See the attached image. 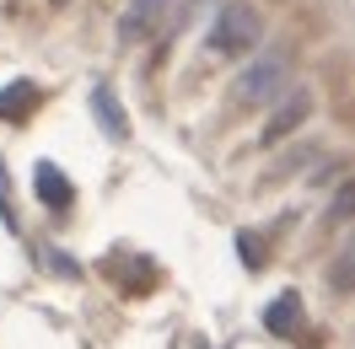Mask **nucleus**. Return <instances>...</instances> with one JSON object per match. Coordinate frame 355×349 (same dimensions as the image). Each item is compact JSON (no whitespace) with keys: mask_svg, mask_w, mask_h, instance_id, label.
I'll return each mask as SVG.
<instances>
[{"mask_svg":"<svg viewBox=\"0 0 355 349\" xmlns=\"http://www.w3.org/2000/svg\"><path fill=\"white\" fill-rule=\"evenodd\" d=\"M291 91V54L286 48H269V54H248V65L232 81V97L243 108H269Z\"/></svg>","mask_w":355,"mask_h":349,"instance_id":"nucleus-2","label":"nucleus"},{"mask_svg":"<svg viewBox=\"0 0 355 349\" xmlns=\"http://www.w3.org/2000/svg\"><path fill=\"white\" fill-rule=\"evenodd\" d=\"M237 247H243V258H248V269H259V263H264V247H259V237H237Z\"/></svg>","mask_w":355,"mask_h":349,"instance_id":"nucleus-12","label":"nucleus"},{"mask_svg":"<svg viewBox=\"0 0 355 349\" xmlns=\"http://www.w3.org/2000/svg\"><path fill=\"white\" fill-rule=\"evenodd\" d=\"M205 6H216V0H167V17H162V33L173 38V33H183V27L200 17Z\"/></svg>","mask_w":355,"mask_h":349,"instance_id":"nucleus-9","label":"nucleus"},{"mask_svg":"<svg viewBox=\"0 0 355 349\" xmlns=\"http://www.w3.org/2000/svg\"><path fill=\"white\" fill-rule=\"evenodd\" d=\"M38 102V87L33 81H11V87L0 91V118H27Z\"/></svg>","mask_w":355,"mask_h":349,"instance_id":"nucleus-8","label":"nucleus"},{"mask_svg":"<svg viewBox=\"0 0 355 349\" xmlns=\"http://www.w3.org/2000/svg\"><path fill=\"white\" fill-rule=\"evenodd\" d=\"M264 328L280 333V339H291V333L302 328V301H296V290H280V296L264 306Z\"/></svg>","mask_w":355,"mask_h":349,"instance_id":"nucleus-6","label":"nucleus"},{"mask_svg":"<svg viewBox=\"0 0 355 349\" xmlns=\"http://www.w3.org/2000/svg\"><path fill=\"white\" fill-rule=\"evenodd\" d=\"M259 44H264V11L253 0H221L205 33V48L216 60H248L259 54Z\"/></svg>","mask_w":355,"mask_h":349,"instance_id":"nucleus-1","label":"nucleus"},{"mask_svg":"<svg viewBox=\"0 0 355 349\" xmlns=\"http://www.w3.org/2000/svg\"><path fill=\"white\" fill-rule=\"evenodd\" d=\"M312 108H318V102H312V91H307V87H291L280 102H269V118H264L259 145H280V140H291V134L312 118Z\"/></svg>","mask_w":355,"mask_h":349,"instance_id":"nucleus-3","label":"nucleus"},{"mask_svg":"<svg viewBox=\"0 0 355 349\" xmlns=\"http://www.w3.org/2000/svg\"><path fill=\"white\" fill-rule=\"evenodd\" d=\"M162 17H167V0H130L119 11V44L135 48V44H146V38H156Z\"/></svg>","mask_w":355,"mask_h":349,"instance_id":"nucleus-4","label":"nucleus"},{"mask_svg":"<svg viewBox=\"0 0 355 349\" xmlns=\"http://www.w3.org/2000/svg\"><path fill=\"white\" fill-rule=\"evenodd\" d=\"M92 113L103 118V129H108L113 140H124V134H130V118H124V108H119V97H113L108 81H97V87H92Z\"/></svg>","mask_w":355,"mask_h":349,"instance_id":"nucleus-7","label":"nucleus"},{"mask_svg":"<svg viewBox=\"0 0 355 349\" xmlns=\"http://www.w3.org/2000/svg\"><path fill=\"white\" fill-rule=\"evenodd\" d=\"M350 269H355V253H350V247H339V253H334V269H329L334 296H350Z\"/></svg>","mask_w":355,"mask_h":349,"instance_id":"nucleus-10","label":"nucleus"},{"mask_svg":"<svg viewBox=\"0 0 355 349\" xmlns=\"http://www.w3.org/2000/svg\"><path fill=\"white\" fill-rule=\"evenodd\" d=\"M350 210H355V183H339V188H334V199H329V226H345V220H350Z\"/></svg>","mask_w":355,"mask_h":349,"instance_id":"nucleus-11","label":"nucleus"},{"mask_svg":"<svg viewBox=\"0 0 355 349\" xmlns=\"http://www.w3.org/2000/svg\"><path fill=\"white\" fill-rule=\"evenodd\" d=\"M33 188H38V199H44L49 210H70V177L54 167V161H38V172H33Z\"/></svg>","mask_w":355,"mask_h":349,"instance_id":"nucleus-5","label":"nucleus"},{"mask_svg":"<svg viewBox=\"0 0 355 349\" xmlns=\"http://www.w3.org/2000/svg\"><path fill=\"white\" fill-rule=\"evenodd\" d=\"M0 215H6V226L17 231V210H11V199H6V183H0Z\"/></svg>","mask_w":355,"mask_h":349,"instance_id":"nucleus-13","label":"nucleus"}]
</instances>
